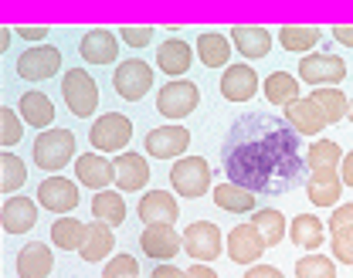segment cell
<instances>
[{"label": "cell", "instance_id": "obj_1", "mask_svg": "<svg viewBox=\"0 0 353 278\" xmlns=\"http://www.w3.org/2000/svg\"><path fill=\"white\" fill-rule=\"evenodd\" d=\"M221 167L231 184L268 197L299 184L306 156H299V133L285 119L252 112L228 129L221 146Z\"/></svg>", "mask_w": 353, "mask_h": 278}, {"label": "cell", "instance_id": "obj_2", "mask_svg": "<svg viewBox=\"0 0 353 278\" xmlns=\"http://www.w3.org/2000/svg\"><path fill=\"white\" fill-rule=\"evenodd\" d=\"M31 156H34V167L38 170H48V173H58V170H65L72 160H79L75 156V133L72 129H44L38 133L34 139V149H31Z\"/></svg>", "mask_w": 353, "mask_h": 278}, {"label": "cell", "instance_id": "obj_3", "mask_svg": "<svg viewBox=\"0 0 353 278\" xmlns=\"http://www.w3.org/2000/svg\"><path fill=\"white\" fill-rule=\"evenodd\" d=\"M88 142L95 146V153H126V146L132 142V119L123 112H105L92 122L88 129Z\"/></svg>", "mask_w": 353, "mask_h": 278}, {"label": "cell", "instance_id": "obj_4", "mask_svg": "<svg viewBox=\"0 0 353 278\" xmlns=\"http://www.w3.org/2000/svg\"><path fill=\"white\" fill-rule=\"evenodd\" d=\"M170 186L176 197L197 200L211 190V163L204 156H180L170 167Z\"/></svg>", "mask_w": 353, "mask_h": 278}, {"label": "cell", "instance_id": "obj_5", "mask_svg": "<svg viewBox=\"0 0 353 278\" xmlns=\"http://www.w3.org/2000/svg\"><path fill=\"white\" fill-rule=\"evenodd\" d=\"M61 98H65V105H68L72 116L88 119L99 109V85H95V78L88 75L85 68H72L61 78Z\"/></svg>", "mask_w": 353, "mask_h": 278}, {"label": "cell", "instance_id": "obj_6", "mask_svg": "<svg viewBox=\"0 0 353 278\" xmlns=\"http://www.w3.org/2000/svg\"><path fill=\"white\" fill-rule=\"evenodd\" d=\"M183 251H187L194 261L211 265V261H218V255L228 251V241H224V234H221L218 224H211V221H194V224L183 228Z\"/></svg>", "mask_w": 353, "mask_h": 278}, {"label": "cell", "instance_id": "obj_7", "mask_svg": "<svg viewBox=\"0 0 353 278\" xmlns=\"http://www.w3.org/2000/svg\"><path fill=\"white\" fill-rule=\"evenodd\" d=\"M343 78H347V61L336 58V54L323 51V54H306L299 61V82L303 85H312V89L330 85V89H336Z\"/></svg>", "mask_w": 353, "mask_h": 278}, {"label": "cell", "instance_id": "obj_8", "mask_svg": "<svg viewBox=\"0 0 353 278\" xmlns=\"http://www.w3.org/2000/svg\"><path fill=\"white\" fill-rule=\"evenodd\" d=\"M197 102H201V89L190 82V78H176V82H167L160 92H157V109H160V116H167V119H187L194 109H197Z\"/></svg>", "mask_w": 353, "mask_h": 278}, {"label": "cell", "instance_id": "obj_9", "mask_svg": "<svg viewBox=\"0 0 353 278\" xmlns=\"http://www.w3.org/2000/svg\"><path fill=\"white\" fill-rule=\"evenodd\" d=\"M61 72V51L54 45H34L17 58V75L28 82H48Z\"/></svg>", "mask_w": 353, "mask_h": 278}, {"label": "cell", "instance_id": "obj_10", "mask_svg": "<svg viewBox=\"0 0 353 278\" xmlns=\"http://www.w3.org/2000/svg\"><path fill=\"white\" fill-rule=\"evenodd\" d=\"M79 200H82L79 184L68 180V177H61V173L41 180V186H38V204H41L44 211H51V214H65L68 217L79 207Z\"/></svg>", "mask_w": 353, "mask_h": 278}, {"label": "cell", "instance_id": "obj_11", "mask_svg": "<svg viewBox=\"0 0 353 278\" xmlns=\"http://www.w3.org/2000/svg\"><path fill=\"white\" fill-rule=\"evenodd\" d=\"M112 89L119 92V98H126V102H139L143 95L153 89V68H150L146 61H139V58L116 65Z\"/></svg>", "mask_w": 353, "mask_h": 278}, {"label": "cell", "instance_id": "obj_12", "mask_svg": "<svg viewBox=\"0 0 353 278\" xmlns=\"http://www.w3.org/2000/svg\"><path fill=\"white\" fill-rule=\"evenodd\" d=\"M187 146H190V129L180 126V122H170V126H160L146 136V153L157 156V160H180L187 156Z\"/></svg>", "mask_w": 353, "mask_h": 278}, {"label": "cell", "instance_id": "obj_13", "mask_svg": "<svg viewBox=\"0 0 353 278\" xmlns=\"http://www.w3.org/2000/svg\"><path fill=\"white\" fill-rule=\"evenodd\" d=\"M75 180L88 190H109V184H116V160L102 156V153H82L75 160Z\"/></svg>", "mask_w": 353, "mask_h": 278}, {"label": "cell", "instance_id": "obj_14", "mask_svg": "<svg viewBox=\"0 0 353 278\" xmlns=\"http://www.w3.org/2000/svg\"><path fill=\"white\" fill-rule=\"evenodd\" d=\"M139 248L153 261H170L174 255L183 251V234H176L174 224H146L139 234Z\"/></svg>", "mask_w": 353, "mask_h": 278}, {"label": "cell", "instance_id": "obj_15", "mask_svg": "<svg viewBox=\"0 0 353 278\" xmlns=\"http://www.w3.org/2000/svg\"><path fill=\"white\" fill-rule=\"evenodd\" d=\"M265 237L262 231L248 221V224H238L234 231L228 234V258L234 265H259V258L265 255Z\"/></svg>", "mask_w": 353, "mask_h": 278}, {"label": "cell", "instance_id": "obj_16", "mask_svg": "<svg viewBox=\"0 0 353 278\" xmlns=\"http://www.w3.org/2000/svg\"><path fill=\"white\" fill-rule=\"evenodd\" d=\"M259 72L252 68V65H245V61H238V65H228L224 68V75H221V95L228 98V102H248L252 95L259 92Z\"/></svg>", "mask_w": 353, "mask_h": 278}, {"label": "cell", "instance_id": "obj_17", "mask_svg": "<svg viewBox=\"0 0 353 278\" xmlns=\"http://www.w3.org/2000/svg\"><path fill=\"white\" fill-rule=\"evenodd\" d=\"M38 211H41V204L31 197H7L0 207V224L7 234H28L38 224Z\"/></svg>", "mask_w": 353, "mask_h": 278}, {"label": "cell", "instance_id": "obj_18", "mask_svg": "<svg viewBox=\"0 0 353 278\" xmlns=\"http://www.w3.org/2000/svg\"><path fill=\"white\" fill-rule=\"evenodd\" d=\"M282 116H285V122L299 133V136H319L330 122H326V116H323V109L309 98V95H303V98H296L292 105H285L282 109Z\"/></svg>", "mask_w": 353, "mask_h": 278}, {"label": "cell", "instance_id": "obj_19", "mask_svg": "<svg viewBox=\"0 0 353 278\" xmlns=\"http://www.w3.org/2000/svg\"><path fill=\"white\" fill-rule=\"evenodd\" d=\"M136 214H139L143 224H174L180 217V204H176L174 193H167V190H150V193L139 197Z\"/></svg>", "mask_w": 353, "mask_h": 278}, {"label": "cell", "instance_id": "obj_20", "mask_svg": "<svg viewBox=\"0 0 353 278\" xmlns=\"http://www.w3.org/2000/svg\"><path fill=\"white\" fill-rule=\"evenodd\" d=\"M150 184V160L143 153H119L116 156V186L119 193H136Z\"/></svg>", "mask_w": 353, "mask_h": 278}, {"label": "cell", "instance_id": "obj_21", "mask_svg": "<svg viewBox=\"0 0 353 278\" xmlns=\"http://www.w3.org/2000/svg\"><path fill=\"white\" fill-rule=\"evenodd\" d=\"M343 177L340 170H312L306 180V197L316 207H340L343 197Z\"/></svg>", "mask_w": 353, "mask_h": 278}, {"label": "cell", "instance_id": "obj_22", "mask_svg": "<svg viewBox=\"0 0 353 278\" xmlns=\"http://www.w3.org/2000/svg\"><path fill=\"white\" fill-rule=\"evenodd\" d=\"M79 54L88 65H109L119 54V34L109 31V28H95L79 41Z\"/></svg>", "mask_w": 353, "mask_h": 278}, {"label": "cell", "instance_id": "obj_23", "mask_svg": "<svg viewBox=\"0 0 353 278\" xmlns=\"http://www.w3.org/2000/svg\"><path fill=\"white\" fill-rule=\"evenodd\" d=\"M54 272V251L41 244V241H31L17 251V278H48Z\"/></svg>", "mask_w": 353, "mask_h": 278}, {"label": "cell", "instance_id": "obj_24", "mask_svg": "<svg viewBox=\"0 0 353 278\" xmlns=\"http://www.w3.org/2000/svg\"><path fill=\"white\" fill-rule=\"evenodd\" d=\"M231 45L241 51V58L259 61L272 51V31L259 28V24H238V28H231Z\"/></svg>", "mask_w": 353, "mask_h": 278}, {"label": "cell", "instance_id": "obj_25", "mask_svg": "<svg viewBox=\"0 0 353 278\" xmlns=\"http://www.w3.org/2000/svg\"><path fill=\"white\" fill-rule=\"evenodd\" d=\"M17 112H21L24 126H34V129H41V133L44 129H54V102H51L44 92H38V89H31V92L21 95Z\"/></svg>", "mask_w": 353, "mask_h": 278}, {"label": "cell", "instance_id": "obj_26", "mask_svg": "<svg viewBox=\"0 0 353 278\" xmlns=\"http://www.w3.org/2000/svg\"><path fill=\"white\" fill-rule=\"evenodd\" d=\"M190 45L187 41H180V38H170V41H163V45L157 47V65H160V72L163 75H170V78H183L187 72H190Z\"/></svg>", "mask_w": 353, "mask_h": 278}, {"label": "cell", "instance_id": "obj_27", "mask_svg": "<svg viewBox=\"0 0 353 278\" xmlns=\"http://www.w3.org/2000/svg\"><path fill=\"white\" fill-rule=\"evenodd\" d=\"M211 197H214V204H218L221 211H228V214H248V211H255V204H259V193L231 184V180L214 186Z\"/></svg>", "mask_w": 353, "mask_h": 278}, {"label": "cell", "instance_id": "obj_28", "mask_svg": "<svg viewBox=\"0 0 353 278\" xmlns=\"http://www.w3.org/2000/svg\"><path fill=\"white\" fill-rule=\"evenodd\" d=\"M262 92L268 98V105H282V109L292 105L296 98H303L299 95V78L292 72H272L262 82Z\"/></svg>", "mask_w": 353, "mask_h": 278}, {"label": "cell", "instance_id": "obj_29", "mask_svg": "<svg viewBox=\"0 0 353 278\" xmlns=\"http://www.w3.org/2000/svg\"><path fill=\"white\" fill-rule=\"evenodd\" d=\"M92 217L102 221V224H109V228L123 224L126 221V197L119 190H99L92 197Z\"/></svg>", "mask_w": 353, "mask_h": 278}, {"label": "cell", "instance_id": "obj_30", "mask_svg": "<svg viewBox=\"0 0 353 278\" xmlns=\"http://www.w3.org/2000/svg\"><path fill=\"white\" fill-rule=\"evenodd\" d=\"M231 38H224L218 31H204L201 38H197V58H201V65H208V68H228V61H231Z\"/></svg>", "mask_w": 353, "mask_h": 278}, {"label": "cell", "instance_id": "obj_31", "mask_svg": "<svg viewBox=\"0 0 353 278\" xmlns=\"http://www.w3.org/2000/svg\"><path fill=\"white\" fill-rule=\"evenodd\" d=\"M109 251H116V234H112V228L102 224V221L88 224L85 241H82L79 255H82L85 261H102V258H109Z\"/></svg>", "mask_w": 353, "mask_h": 278}, {"label": "cell", "instance_id": "obj_32", "mask_svg": "<svg viewBox=\"0 0 353 278\" xmlns=\"http://www.w3.org/2000/svg\"><path fill=\"white\" fill-rule=\"evenodd\" d=\"M289 237H292V244H296V248H303V251H319V248H323V241H326V228H323V221H319V217H312V214H299V217L289 224Z\"/></svg>", "mask_w": 353, "mask_h": 278}, {"label": "cell", "instance_id": "obj_33", "mask_svg": "<svg viewBox=\"0 0 353 278\" xmlns=\"http://www.w3.org/2000/svg\"><path fill=\"white\" fill-rule=\"evenodd\" d=\"M319 38H323V31L319 28H296V24H285V28H279V45L285 47V51H292V54H312V47L319 45Z\"/></svg>", "mask_w": 353, "mask_h": 278}, {"label": "cell", "instance_id": "obj_34", "mask_svg": "<svg viewBox=\"0 0 353 278\" xmlns=\"http://www.w3.org/2000/svg\"><path fill=\"white\" fill-rule=\"evenodd\" d=\"M343 149H340V142H333V139H316V142H309L306 149V167L309 173L312 170H340V163H343Z\"/></svg>", "mask_w": 353, "mask_h": 278}, {"label": "cell", "instance_id": "obj_35", "mask_svg": "<svg viewBox=\"0 0 353 278\" xmlns=\"http://www.w3.org/2000/svg\"><path fill=\"white\" fill-rule=\"evenodd\" d=\"M309 98L323 109V116H326V122L333 126V122H343L347 116H350V98L340 92V89H330V85H323V89H312Z\"/></svg>", "mask_w": 353, "mask_h": 278}, {"label": "cell", "instance_id": "obj_36", "mask_svg": "<svg viewBox=\"0 0 353 278\" xmlns=\"http://www.w3.org/2000/svg\"><path fill=\"white\" fill-rule=\"evenodd\" d=\"M85 231L88 224H82L79 217H58L51 224V241H54L58 251H79L82 241H85Z\"/></svg>", "mask_w": 353, "mask_h": 278}, {"label": "cell", "instance_id": "obj_37", "mask_svg": "<svg viewBox=\"0 0 353 278\" xmlns=\"http://www.w3.org/2000/svg\"><path fill=\"white\" fill-rule=\"evenodd\" d=\"M24 184H28V167H24V160L14 156L10 149H3V153H0V193L14 197Z\"/></svg>", "mask_w": 353, "mask_h": 278}, {"label": "cell", "instance_id": "obj_38", "mask_svg": "<svg viewBox=\"0 0 353 278\" xmlns=\"http://www.w3.org/2000/svg\"><path fill=\"white\" fill-rule=\"evenodd\" d=\"M252 224L262 231V237H265V244H268V248H275V244L285 237V231H289L285 214H282V211H275V207H262V211H255V214H252Z\"/></svg>", "mask_w": 353, "mask_h": 278}, {"label": "cell", "instance_id": "obj_39", "mask_svg": "<svg viewBox=\"0 0 353 278\" xmlns=\"http://www.w3.org/2000/svg\"><path fill=\"white\" fill-rule=\"evenodd\" d=\"M296 278H336V261L326 255L309 251L296 261Z\"/></svg>", "mask_w": 353, "mask_h": 278}, {"label": "cell", "instance_id": "obj_40", "mask_svg": "<svg viewBox=\"0 0 353 278\" xmlns=\"http://www.w3.org/2000/svg\"><path fill=\"white\" fill-rule=\"evenodd\" d=\"M24 136V119H21V112L17 109H0V146L3 149H10V146H17Z\"/></svg>", "mask_w": 353, "mask_h": 278}, {"label": "cell", "instance_id": "obj_41", "mask_svg": "<svg viewBox=\"0 0 353 278\" xmlns=\"http://www.w3.org/2000/svg\"><path fill=\"white\" fill-rule=\"evenodd\" d=\"M102 278H139V261L132 255H112L102 268Z\"/></svg>", "mask_w": 353, "mask_h": 278}, {"label": "cell", "instance_id": "obj_42", "mask_svg": "<svg viewBox=\"0 0 353 278\" xmlns=\"http://www.w3.org/2000/svg\"><path fill=\"white\" fill-rule=\"evenodd\" d=\"M326 231H330V234L353 231V204H340V207H333V214H330V224H326Z\"/></svg>", "mask_w": 353, "mask_h": 278}, {"label": "cell", "instance_id": "obj_43", "mask_svg": "<svg viewBox=\"0 0 353 278\" xmlns=\"http://www.w3.org/2000/svg\"><path fill=\"white\" fill-rule=\"evenodd\" d=\"M333 258L343 265H353V231L333 234Z\"/></svg>", "mask_w": 353, "mask_h": 278}, {"label": "cell", "instance_id": "obj_44", "mask_svg": "<svg viewBox=\"0 0 353 278\" xmlns=\"http://www.w3.org/2000/svg\"><path fill=\"white\" fill-rule=\"evenodd\" d=\"M116 34H119L126 45H132V47H146L150 41H153V34H157V31H153V28H119Z\"/></svg>", "mask_w": 353, "mask_h": 278}, {"label": "cell", "instance_id": "obj_45", "mask_svg": "<svg viewBox=\"0 0 353 278\" xmlns=\"http://www.w3.org/2000/svg\"><path fill=\"white\" fill-rule=\"evenodd\" d=\"M14 34H17V38H24L28 45L34 47V45H41L44 38L51 34V28H48V24H38V28H28V24H24V28H14Z\"/></svg>", "mask_w": 353, "mask_h": 278}, {"label": "cell", "instance_id": "obj_46", "mask_svg": "<svg viewBox=\"0 0 353 278\" xmlns=\"http://www.w3.org/2000/svg\"><path fill=\"white\" fill-rule=\"evenodd\" d=\"M245 278H285L279 268H272V265H252L248 272H245Z\"/></svg>", "mask_w": 353, "mask_h": 278}, {"label": "cell", "instance_id": "obj_47", "mask_svg": "<svg viewBox=\"0 0 353 278\" xmlns=\"http://www.w3.org/2000/svg\"><path fill=\"white\" fill-rule=\"evenodd\" d=\"M330 34H333V38H336L343 47H353V28H350V24H336Z\"/></svg>", "mask_w": 353, "mask_h": 278}, {"label": "cell", "instance_id": "obj_48", "mask_svg": "<svg viewBox=\"0 0 353 278\" xmlns=\"http://www.w3.org/2000/svg\"><path fill=\"white\" fill-rule=\"evenodd\" d=\"M150 278H187V272H180L176 265H170V261H167V265H157Z\"/></svg>", "mask_w": 353, "mask_h": 278}, {"label": "cell", "instance_id": "obj_49", "mask_svg": "<svg viewBox=\"0 0 353 278\" xmlns=\"http://www.w3.org/2000/svg\"><path fill=\"white\" fill-rule=\"evenodd\" d=\"M340 177H343V184L353 190V149L343 156V163H340Z\"/></svg>", "mask_w": 353, "mask_h": 278}, {"label": "cell", "instance_id": "obj_50", "mask_svg": "<svg viewBox=\"0 0 353 278\" xmlns=\"http://www.w3.org/2000/svg\"><path fill=\"white\" fill-rule=\"evenodd\" d=\"M187 278H218V272H214L211 265L197 261V265H190V272H187Z\"/></svg>", "mask_w": 353, "mask_h": 278}, {"label": "cell", "instance_id": "obj_51", "mask_svg": "<svg viewBox=\"0 0 353 278\" xmlns=\"http://www.w3.org/2000/svg\"><path fill=\"white\" fill-rule=\"evenodd\" d=\"M10 38H14V28H0V51H7Z\"/></svg>", "mask_w": 353, "mask_h": 278}, {"label": "cell", "instance_id": "obj_52", "mask_svg": "<svg viewBox=\"0 0 353 278\" xmlns=\"http://www.w3.org/2000/svg\"><path fill=\"white\" fill-rule=\"evenodd\" d=\"M347 119H350V122H353V98H350V116H347Z\"/></svg>", "mask_w": 353, "mask_h": 278}]
</instances>
